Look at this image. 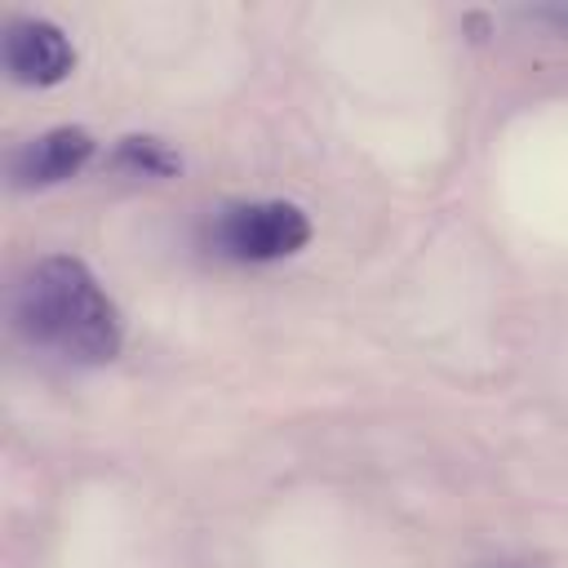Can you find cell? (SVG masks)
Returning a JSON list of instances; mask_svg holds the SVG:
<instances>
[{"instance_id": "cell-2", "label": "cell", "mask_w": 568, "mask_h": 568, "mask_svg": "<svg viewBox=\"0 0 568 568\" xmlns=\"http://www.w3.org/2000/svg\"><path fill=\"white\" fill-rule=\"evenodd\" d=\"M209 240L231 262H280L306 248L311 217L288 200H248L217 209Z\"/></svg>"}, {"instance_id": "cell-5", "label": "cell", "mask_w": 568, "mask_h": 568, "mask_svg": "<svg viewBox=\"0 0 568 568\" xmlns=\"http://www.w3.org/2000/svg\"><path fill=\"white\" fill-rule=\"evenodd\" d=\"M111 164L120 173H133V178H173L182 169L178 151L164 142V138H151V133H129L120 138V146L111 151Z\"/></svg>"}, {"instance_id": "cell-4", "label": "cell", "mask_w": 568, "mask_h": 568, "mask_svg": "<svg viewBox=\"0 0 568 568\" xmlns=\"http://www.w3.org/2000/svg\"><path fill=\"white\" fill-rule=\"evenodd\" d=\"M93 160V138L75 124H62V129H44L36 138H27L13 160H9V178L13 186H58L67 178H75L84 164Z\"/></svg>"}, {"instance_id": "cell-3", "label": "cell", "mask_w": 568, "mask_h": 568, "mask_svg": "<svg viewBox=\"0 0 568 568\" xmlns=\"http://www.w3.org/2000/svg\"><path fill=\"white\" fill-rule=\"evenodd\" d=\"M4 67L18 84L31 89H49L62 84L75 67V49L67 40V31L49 18H13L4 27Z\"/></svg>"}, {"instance_id": "cell-1", "label": "cell", "mask_w": 568, "mask_h": 568, "mask_svg": "<svg viewBox=\"0 0 568 568\" xmlns=\"http://www.w3.org/2000/svg\"><path fill=\"white\" fill-rule=\"evenodd\" d=\"M18 333L71 364H106L124 346V320L98 275L67 253L40 257L13 284Z\"/></svg>"}, {"instance_id": "cell-6", "label": "cell", "mask_w": 568, "mask_h": 568, "mask_svg": "<svg viewBox=\"0 0 568 568\" xmlns=\"http://www.w3.org/2000/svg\"><path fill=\"white\" fill-rule=\"evenodd\" d=\"M528 18H532V22H546V27H555L559 36H568V9H564V4H555V9H532Z\"/></svg>"}]
</instances>
